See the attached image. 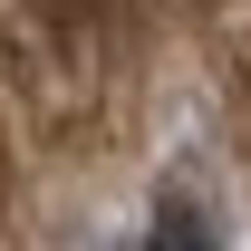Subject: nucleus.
Segmentation results:
<instances>
[{
	"instance_id": "1",
	"label": "nucleus",
	"mask_w": 251,
	"mask_h": 251,
	"mask_svg": "<svg viewBox=\"0 0 251 251\" xmlns=\"http://www.w3.org/2000/svg\"><path fill=\"white\" fill-rule=\"evenodd\" d=\"M174 164L251 193V0H0V251H106Z\"/></svg>"
}]
</instances>
